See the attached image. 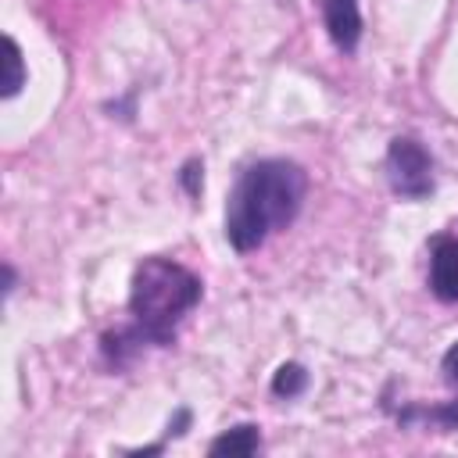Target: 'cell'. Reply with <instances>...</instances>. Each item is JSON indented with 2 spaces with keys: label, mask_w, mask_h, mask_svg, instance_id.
I'll return each mask as SVG.
<instances>
[{
  "label": "cell",
  "mask_w": 458,
  "mask_h": 458,
  "mask_svg": "<svg viewBox=\"0 0 458 458\" xmlns=\"http://www.w3.org/2000/svg\"><path fill=\"white\" fill-rule=\"evenodd\" d=\"M308 172L286 157H265L240 172L225 204V240L236 254L258 250L272 233L293 225L304 208Z\"/></svg>",
  "instance_id": "1"
},
{
  "label": "cell",
  "mask_w": 458,
  "mask_h": 458,
  "mask_svg": "<svg viewBox=\"0 0 458 458\" xmlns=\"http://www.w3.org/2000/svg\"><path fill=\"white\" fill-rule=\"evenodd\" d=\"M200 293L204 286L186 265L172 258H143L129 286L132 326L147 336V344L168 347L175 340V326L197 308Z\"/></svg>",
  "instance_id": "2"
},
{
  "label": "cell",
  "mask_w": 458,
  "mask_h": 458,
  "mask_svg": "<svg viewBox=\"0 0 458 458\" xmlns=\"http://www.w3.org/2000/svg\"><path fill=\"white\" fill-rule=\"evenodd\" d=\"M383 172H386L390 190L404 200H422L433 193V157L411 136L390 140L386 157H383Z\"/></svg>",
  "instance_id": "3"
},
{
  "label": "cell",
  "mask_w": 458,
  "mask_h": 458,
  "mask_svg": "<svg viewBox=\"0 0 458 458\" xmlns=\"http://www.w3.org/2000/svg\"><path fill=\"white\" fill-rule=\"evenodd\" d=\"M322 21L336 50L354 54L361 39V11L358 0H322Z\"/></svg>",
  "instance_id": "4"
},
{
  "label": "cell",
  "mask_w": 458,
  "mask_h": 458,
  "mask_svg": "<svg viewBox=\"0 0 458 458\" xmlns=\"http://www.w3.org/2000/svg\"><path fill=\"white\" fill-rule=\"evenodd\" d=\"M429 290H433L440 301H458V236H440V240H433Z\"/></svg>",
  "instance_id": "5"
},
{
  "label": "cell",
  "mask_w": 458,
  "mask_h": 458,
  "mask_svg": "<svg viewBox=\"0 0 458 458\" xmlns=\"http://www.w3.org/2000/svg\"><path fill=\"white\" fill-rule=\"evenodd\" d=\"M261 447V433H258V426H250V422H240V426H233V429H225V433H218L211 444H208V454H240V458H247V454H254Z\"/></svg>",
  "instance_id": "6"
},
{
  "label": "cell",
  "mask_w": 458,
  "mask_h": 458,
  "mask_svg": "<svg viewBox=\"0 0 458 458\" xmlns=\"http://www.w3.org/2000/svg\"><path fill=\"white\" fill-rule=\"evenodd\" d=\"M429 422V426H437V429H458V401H447V404H437V408H419V404H411V408H401L397 411V422L401 426H408V422Z\"/></svg>",
  "instance_id": "7"
},
{
  "label": "cell",
  "mask_w": 458,
  "mask_h": 458,
  "mask_svg": "<svg viewBox=\"0 0 458 458\" xmlns=\"http://www.w3.org/2000/svg\"><path fill=\"white\" fill-rule=\"evenodd\" d=\"M21 86H25V61H21V47L14 43V36H4V82H0V97H4V100H11Z\"/></svg>",
  "instance_id": "8"
},
{
  "label": "cell",
  "mask_w": 458,
  "mask_h": 458,
  "mask_svg": "<svg viewBox=\"0 0 458 458\" xmlns=\"http://www.w3.org/2000/svg\"><path fill=\"white\" fill-rule=\"evenodd\" d=\"M308 390V369L301 361H286L272 376V394L276 397H301Z\"/></svg>",
  "instance_id": "9"
},
{
  "label": "cell",
  "mask_w": 458,
  "mask_h": 458,
  "mask_svg": "<svg viewBox=\"0 0 458 458\" xmlns=\"http://www.w3.org/2000/svg\"><path fill=\"white\" fill-rule=\"evenodd\" d=\"M179 186H182L190 197H200V190H204V165H200V157H190V161L179 168Z\"/></svg>",
  "instance_id": "10"
},
{
  "label": "cell",
  "mask_w": 458,
  "mask_h": 458,
  "mask_svg": "<svg viewBox=\"0 0 458 458\" xmlns=\"http://www.w3.org/2000/svg\"><path fill=\"white\" fill-rule=\"evenodd\" d=\"M440 372H444V379H447L451 386H458V340L444 351V358H440Z\"/></svg>",
  "instance_id": "11"
},
{
  "label": "cell",
  "mask_w": 458,
  "mask_h": 458,
  "mask_svg": "<svg viewBox=\"0 0 458 458\" xmlns=\"http://www.w3.org/2000/svg\"><path fill=\"white\" fill-rule=\"evenodd\" d=\"M186 426H190V411H186V408H179V411H175V419L168 422V433H165V437H182V433H186Z\"/></svg>",
  "instance_id": "12"
},
{
  "label": "cell",
  "mask_w": 458,
  "mask_h": 458,
  "mask_svg": "<svg viewBox=\"0 0 458 458\" xmlns=\"http://www.w3.org/2000/svg\"><path fill=\"white\" fill-rule=\"evenodd\" d=\"M14 286H18V276H14V268H11V265H4V293L11 297V293H14Z\"/></svg>",
  "instance_id": "13"
}]
</instances>
